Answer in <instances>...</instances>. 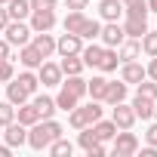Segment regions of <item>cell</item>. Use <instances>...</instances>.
<instances>
[{
	"instance_id": "e0dca14e",
	"label": "cell",
	"mask_w": 157,
	"mask_h": 157,
	"mask_svg": "<svg viewBox=\"0 0 157 157\" xmlns=\"http://www.w3.org/2000/svg\"><path fill=\"white\" fill-rule=\"evenodd\" d=\"M117 56H120V62H136V59L142 56V40H139V37H126V40L117 46Z\"/></svg>"
},
{
	"instance_id": "8d00e7d4",
	"label": "cell",
	"mask_w": 157,
	"mask_h": 157,
	"mask_svg": "<svg viewBox=\"0 0 157 157\" xmlns=\"http://www.w3.org/2000/svg\"><path fill=\"white\" fill-rule=\"evenodd\" d=\"M59 0H31V10H56Z\"/></svg>"
},
{
	"instance_id": "d590c367",
	"label": "cell",
	"mask_w": 157,
	"mask_h": 157,
	"mask_svg": "<svg viewBox=\"0 0 157 157\" xmlns=\"http://www.w3.org/2000/svg\"><path fill=\"white\" fill-rule=\"evenodd\" d=\"M16 77V68H13V59H0V83H10Z\"/></svg>"
},
{
	"instance_id": "f1b7e54d",
	"label": "cell",
	"mask_w": 157,
	"mask_h": 157,
	"mask_svg": "<svg viewBox=\"0 0 157 157\" xmlns=\"http://www.w3.org/2000/svg\"><path fill=\"white\" fill-rule=\"evenodd\" d=\"M59 68H62V74L68 77V74H83V59L80 56H62V62H59Z\"/></svg>"
},
{
	"instance_id": "9a60e30c",
	"label": "cell",
	"mask_w": 157,
	"mask_h": 157,
	"mask_svg": "<svg viewBox=\"0 0 157 157\" xmlns=\"http://www.w3.org/2000/svg\"><path fill=\"white\" fill-rule=\"evenodd\" d=\"M145 65L136 59V62H120V80L123 83H142L145 80Z\"/></svg>"
},
{
	"instance_id": "603a6c76",
	"label": "cell",
	"mask_w": 157,
	"mask_h": 157,
	"mask_svg": "<svg viewBox=\"0 0 157 157\" xmlns=\"http://www.w3.org/2000/svg\"><path fill=\"white\" fill-rule=\"evenodd\" d=\"M16 120H19V123H25V126H34V123L40 120V111L34 108V102H25V105H19V108H16Z\"/></svg>"
},
{
	"instance_id": "836d02e7",
	"label": "cell",
	"mask_w": 157,
	"mask_h": 157,
	"mask_svg": "<svg viewBox=\"0 0 157 157\" xmlns=\"http://www.w3.org/2000/svg\"><path fill=\"white\" fill-rule=\"evenodd\" d=\"M136 86H139V90H136L139 96H145V99H154V102H157V80L145 77V80H142V83H136Z\"/></svg>"
},
{
	"instance_id": "d6a6232c",
	"label": "cell",
	"mask_w": 157,
	"mask_h": 157,
	"mask_svg": "<svg viewBox=\"0 0 157 157\" xmlns=\"http://www.w3.org/2000/svg\"><path fill=\"white\" fill-rule=\"evenodd\" d=\"M139 40H142V52H145V56H157V31L148 28Z\"/></svg>"
},
{
	"instance_id": "ba28073f",
	"label": "cell",
	"mask_w": 157,
	"mask_h": 157,
	"mask_svg": "<svg viewBox=\"0 0 157 157\" xmlns=\"http://www.w3.org/2000/svg\"><path fill=\"white\" fill-rule=\"evenodd\" d=\"M77 145H80L90 157H105V151H108V148H105V142H99V139H96L93 126H83V129H80V136H77Z\"/></svg>"
},
{
	"instance_id": "5bb4252c",
	"label": "cell",
	"mask_w": 157,
	"mask_h": 157,
	"mask_svg": "<svg viewBox=\"0 0 157 157\" xmlns=\"http://www.w3.org/2000/svg\"><path fill=\"white\" fill-rule=\"evenodd\" d=\"M99 37H102V46H120V43L126 40L123 25H117V22H105L102 31H99Z\"/></svg>"
},
{
	"instance_id": "ee69618b",
	"label": "cell",
	"mask_w": 157,
	"mask_h": 157,
	"mask_svg": "<svg viewBox=\"0 0 157 157\" xmlns=\"http://www.w3.org/2000/svg\"><path fill=\"white\" fill-rule=\"evenodd\" d=\"M142 151V157H157V148L154 145H145V148H139Z\"/></svg>"
},
{
	"instance_id": "f546056e",
	"label": "cell",
	"mask_w": 157,
	"mask_h": 157,
	"mask_svg": "<svg viewBox=\"0 0 157 157\" xmlns=\"http://www.w3.org/2000/svg\"><path fill=\"white\" fill-rule=\"evenodd\" d=\"M105 90H108V77H93V80H86V96L102 102L105 99Z\"/></svg>"
},
{
	"instance_id": "2e32d148",
	"label": "cell",
	"mask_w": 157,
	"mask_h": 157,
	"mask_svg": "<svg viewBox=\"0 0 157 157\" xmlns=\"http://www.w3.org/2000/svg\"><path fill=\"white\" fill-rule=\"evenodd\" d=\"M31 46H34L43 59H49V56L56 52V37H52L49 31H37V34L31 37Z\"/></svg>"
},
{
	"instance_id": "c3c4849f",
	"label": "cell",
	"mask_w": 157,
	"mask_h": 157,
	"mask_svg": "<svg viewBox=\"0 0 157 157\" xmlns=\"http://www.w3.org/2000/svg\"><path fill=\"white\" fill-rule=\"evenodd\" d=\"M0 3H3V6H6V3H10V0H0Z\"/></svg>"
},
{
	"instance_id": "cb8c5ba5",
	"label": "cell",
	"mask_w": 157,
	"mask_h": 157,
	"mask_svg": "<svg viewBox=\"0 0 157 157\" xmlns=\"http://www.w3.org/2000/svg\"><path fill=\"white\" fill-rule=\"evenodd\" d=\"M102 52H105V46H99V43H90V46H83V49H80V59H83V65H86V68H99V62H102Z\"/></svg>"
},
{
	"instance_id": "52a82bcc",
	"label": "cell",
	"mask_w": 157,
	"mask_h": 157,
	"mask_svg": "<svg viewBox=\"0 0 157 157\" xmlns=\"http://www.w3.org/2000/svg\"><path fill=\"white\" fill-rule=\"evenodd\" d=\"M3 40L10 43V46H25V43H31V37H34V31H31V25H25L22 19H10V25L3 28Z\"/></svg>"
},
{
	"instance_id": "d6986e66",
	"label": "cell",
	"mask_w": 157,
	"mask_h": 157,
	"mask_svg": "<svg viewBox=\"0 0 157 157\" xmlns=\"http://www.w3.org/2000/svg\"><path fill=\"white\" fill-rule=\"evenodd\" d=\"M28 99H31V93H28V90H25L19 80H16V77H13V80L6 83V102H13V105L19 108V105H25Z\"/></svg>"
},
{
	"instance_id": "ab89813d",
	"label": "cell",
	"mask_w": 157,
	"mask_h": 157,
	"mask_svg": "<svg viewBox=\"0 0 157 157\" xmlns=\"http://www.w3.org/2000/svg\"><path fill=\"white\" fill-rule=\"evenodd\" d=\"M86 3H90V0H65L68 10H86Z\"/></svg>"
},
{
	"instance_id": "484cf974",
	"label": "cell",
	"mask_w": 157,
	"mask_h": 157,
	"mask_svg": "<svg viewBox=\"0 0 157 157\" xmlns=\"http://www.w3.org/2000/svg\"><path fill=\"white\" fill-rule=\"evenodd\" d=\"M117 65H120V56H117V46H105V52H102V62H99V71L111 74V71H117Z\"/></svg>"
},
{
	"instance_id": "277c9868",
	"label": "cell",
	"mask_w": 157,
	"mask_h": 157,
	"mask_svg": "<svg viewBox=\"0 0 157 157\" xmlns=\"http://www.w3.org/2000/svg\"><path fill=\"white\" fill-rule=\"evenodd\" d=\"M102 117V102H90V105H77L74 111H68V123L74 129H83V126H93L96 120Z\"/></svg>"
},
{
	"instance_id": "44dd1931",
	"label": "cell",
	"mask_w": 157,
	"mask_h": 157,
	"mask_svg": "<svg viewBox=\"0 0 157 157\" xmlns=\"http://www.w3.org/2000/svg\"><path fill=\"white\" fill-rule=\"evenodd\" d=\"M19 62H22V68H40V62H43V56L31 46V43H25V46H19Z\"/></svg>"
},
{
	"instance_id": "8992f818",
	"label": "cell",
	"mask_w": 157,
	"mask_h": 157,
	"mask_svg": "<svg viewBox=\"0 0 157 157\" xmlns=\"http://www.w3.org/2000/svg\"><path fill=\"white\" fill-rule=\"evenodd\" d=\"M111 154L114 157H132V154H139V136L129 132V129H117L114 139H111Z\"/></svg>"
},
{
	"instance_id": "74e56055",
	"label": "cell",
	"mask_w": 157,
	"mask_h": 157,
	"mask_svg": "<svg viewBox=\"0 0 157 157\" xmlns=\"http://www.w3.org/2000/svg\"><path fill=\"white\" fill-rule=\"evenodd\" d=\"M145 142H148V145H154V148H157V123H151V126H148V129H145Z\"/></svg>"
},
{
	"instance_id": "1f68e13d",
	"label": "cell",
	"mask_w": 157,
	"mask_h": 157,
	"mask_svg": "<svg viewBox=\"0 0 157 157\" xmlns=\"http://www.w3.org/2000/svg\"><path fill=\"white\" fill-rule=\"evenodd\" d=\"M46 151H49L52 157H71V151H74V145H71L68 139H62V136H59V139H56V142H52V145H49Z\"/></svg>"
},
{
	"instance_id": "681fc988",
	"label": "cell",
	"mask_w": 157,
	"mask_h": 157,
	"mask_svg": "<svg viewBox=\"0 0 157 157\" xmlns=\"http://www.w3.org/2000/svg\"><path fill=\"white\" fill-rule=\"evenodd\" d=\"M0 136H3V132H0Z\"/></svg>"
},
{
	"instance_id": "7a4b0ae2",
	"label": "cell",
	"mask_w": 157,
	"mask_h": 157,
	"mask_svg": "<svg viewBox=\"0 0 157 157\" xmlns=\"http://www.w3.org/2000/svg\"><path fill=\"white\" fill-rule=\"evenodd\" d=\"M62 132H65V129H62V123H59V120L43 117V120H37L34 126H28V145H31L34 151H46V148H49Z\"/></svg>"
},
{
	"instance_id": "d4e9b609",
	"label": "cell",
	"mask_w": 157,
	"mask_h": 157,
	"mask_svg": "<svg viewBox=\"0 0 157 157\" xmlns=\"http://www.w3.org/2000/svg\"><path fill=\"white\" fill-rule=\"evenodd\" d=\"M132 111H136V117L151 120V117H154V99H145V96L136 93V99H132Z\"/></svg>"
},
{
	"instance_id": "60d3db41",
	"label": "cell",
	"mask_w": 157,
	"mask_h": 157,
	"mask_svg": "<svg viewBox=\"0 0 157 157\" xmlns=\"http://www.w3.org/2000/svg\"><path fill=\"white\" fill-rule=\"evenodd\" d=\"M0 59H13V46L6 40H0Z\"/></svg>"
},
{
	"instance_id": "7bdbcfd3",
	"label": "cell",
	"mask_w": 157,
	"mask_h": 157,
	"mask_svg": "<svg viewBox=\"0 0 157 157\" xmlns=\"http://www.w3.org/2000/svg\"><path fill=\"white\" fill-rule=\"evenodd\" d=\"M123 10H132V6H148V0H120Z\"/></svg>"
},
{
	"instance_id": "7c38bea8",
	"label": "cell",
	"mask_w": 157,
	"mask_h": 157,
	"mask_svg": "<svg viewBox=\"0 0 157 157\" xmlns=\"http://www.w3.org/2000/svg\"><path fill=\"white\" fill-rule=\"evenodd\" d=\"M62 77H65V74H62V68H59L56 62H46V59L40 62V68H37V80H40L43 86H59Z\"/></svg>"
},
{
	"instance_id": "e575fe53",
	"label": "cell",
	"mask_w": 157,
	"mask_h": 157,
	"mask_svg": "<svg viewBox=\"0 0 157 157\" xmlns=\"http://www.w3.org/2000/svg\"><path fill=\"white\" fill-rule=\"evenodd\" d=\"M16 120V105L13 102H0V129H3L6 123Z\"/></svg>"
},
{
	"instance_id": "f6af8a7d",
	"label": "cell",
	"mask_w": 157,
	"mask_h": 157,
	"mask_svg": "<svg viewBox=\"0 0 157 157\" xmlns=\"http://www.w3.org/2000/svg\"><path fill=\"white\" fill-rule=\"evenodd\" d=\"M10 154H13V148H10V145H0V157H10Z\"/></svg>"
},
{
	"instance_id": "83f0119b",
	"label": "cell",
	"mask_w": 157,
	"mask_h": 157,
	"mask_svg": "<svg viewBox=\"0 0 157 157\" xmlns=\"http://www.w3.org/2000/svg\"><path fill=\"white\" fill-rule=\"evenodd\" d=\"M6 13H10V19H28L31 16V0H10L6 3Z\"/></svg>"
},
{
	"instance_id": "9c48e42d",
	"label": "cell",
	"mask_w": 157,
	"mask_h": 157,
	"mask_svg": "<svg viewBox=\"0 0 157 157\" xmlns=\"http://www.w3.org/2000/svg\"><path fill=\"white\" fill-rule=\"evenodd\" d=\"M111 120H114V126H117V129H132L139 117H136L132 105H126V102H117V105H111Z\"/></svg>"
},
{
	"instance_id": "f35d334b",
	"label": "cell",
	"mask_w": 157,
	"mask_h": 157,
	"mask_svg": "<svg viewBox=\"0 0 157 157\" xmlns=\"http://www.w3.org/2000/svg\"><path fill=\"white\" fill-rule=\"evenodd\" d=\"M145 74L151 77V80H157V56H151V62L145 65Z\"/></svg>"
},
{
	"instance_id": "3957f363",
	"label": "cell",
	"mask_w": 157,
	"mask_h": 157,
	"mask_svg": "<svg viewBox=\"0 0 157 157\" xmlns=\"http://www.w3.org/2000/svg\"><path fill=\"white\" fill-rule=\"evenodd\" d=\"M62 28H65V31H71V34H77V37H83V40H96V37H99V31H102V22L90 19L83 10H71V13L65 16Z\"/></svg>"
},
{
	"instance_id": "7dc6e473",
	"label": "cell",
	"mask_w": 157,
	"mask_h": 157,
	"mask_svg": "<svg viewBox=\"0 0 157 157\" xmlns=\"http://www.w3.org/2000/svg\"><path fill=\"white\" fill-rule=\"evenodd\" d=\"M154 117H157V102H154Z\"/></svg>"
},
{
	"instance_id": "8fae6325",
	"label": "cell",
	"mask_w": 157,
	"mask_h": 157,
	"mask_svg": "<svg viewBox=\"0 0 157 157\" xmlns=\"http://www.w3.org/2000/svg\"><path fill=\"white\" fill-rule=\"evenodd\" d=\"M3 139H6L10 148H22V145H28V126L19 123V120H13V123L3 126Z\"/></svg>"
},
{
	"instance_id": "bcb514c9",
	"label": "cell",
	"mask_w": 157,
	"mask_h": 157,
	"mask_svg": "<svg viewBox=\"0 0 157 157\" xmlns=\"http://www.w3.org/2000/svg\"><path fill=\"white\" fill-rule=\"evenodd\" d=\"M148 13H157V0H148Z\"/></svg>"
},
{
	"instance_id": "30bf717a",
	"label": "cell",
	"mask_w": 157,
	"mask_h": 157,
	"mask_svg": "<svg viewBox=\"0 0 157 157\" xmlns=\"http://www.w3.org/2000/svg\"><path fill=\"white\" fill-rule=\"evenodd\" d=\"M31 22V31L37 34V31H52L56 28V10H31V16H28Z\"/></svg>"
},
{
	"instance_id": "4dcf8cb0",
	"label": "cell",
	"mask_w": 157,
	"mask_h": 157,
	"mask_svg": "<svg viewBox=\"0 0 157 157\" xmlns=\"http://www.w3.org/2000/svg\"><path fill=\"white\" fill-rule=\"evenodd\" d=\"M16 80H19V83H22V86H25V90H28L31 96H34V93L40 90V80H37V74H34L31 68H25V71H22V74L16 77Z\"/></svg>"
},
{
	"instance_id": "b9f144b4",
	"label": "cell",
	"mask_w": 157,
	"mask_h": 157,
	"mask_svg": "<svg viewBox=\"0 0 157 157\" xmlns=\"http://www.w3.org/2000/svg\"><path fill=\"white\" fill-rule=\"evenodd\" d=\"M6 25H10V13H6V6H3V3H0V31H3Z\"/></svg>"
},
{
	"instance_id": "ffe728a7",
	"label": "cell",
	"mask_w": 157,
	"mask_h": 157,
	"mask_svg": "<svg viewBox=\"0 0 157 157\" xmlns=\"http://www.w3.org/2000/svg\"><path fill=\"white\" fill-rule=\"evenodd\" d=\"M99 16L105 22H117L123 16V3L120 0H99Z\"/></svg>"
},
{
	"instance_id": "4316f807",
	"label": "cell",
	"mask_w": 157,
	"mask_h": 157,
	"mask_svg": "<svg viewBox=\"0 0 157 157\" xmlns=\"http://www.w3.org/2000/svg\"><path fill=\"white\" fill-rule=\"evenodd\" d=\"M93 132H96L99 142H111L114 132H117V126H114V120H102V117H99V120L93 123Z\"/></svg>"
},
{
	"instance_id": "ac0fdd59",
	"label": "cell",
	"mask_w": 157,
	"mask_h": 157,
	"mask_svg": "<svg viewBox=\"0 0 157 157\" xmlns=\"http://www.w3.org/2000/svg\"><path fill=\"white\" fill-rule=\"evenodd\" d=\"M126 93H129V83L123 80H108V90H105V99L108 105H117V102H126Z\"/></svg>"
},
{
	"instance_id": "4fadbf2b",
	"label": "cell",
	"mask_w": 157,
	"mask_h": 157,
	"mask_svg": "<svg viewBox=\"0 0 157 157\" xmlns=\"http://www.w3.org/2000/svg\"><path fill=\"white\" fill-rule=\"evenodd\" d=\"M80 49H83V37H77V34H71V31H65V34L56 40V52H59V56H80Z\"/></svg>"
},
{
	"instance_id": "6da1fadb",
	"label": "cell",
	"mask_w": 157,
	"mask_h": 157,
	"mask_svg": "<svg viewBox=\"0 0 157 157\" xmlns=\"http://www.w3.org/2000/svg\"><path fill=\"white\" fill-rule=\"evenodd\" d=\"M83 96H86V77L83 74H68V77H62V83H59L56 108L59 111H74Z\"/></svg>"
},
{
	"instance_id": "7402d4cb",
	"label": "cell",
	"mask_w": 157,
	"mask_h": 157,
	"mask_svg": "<svg viewBox=\"0 0 157 157\" xmlns=\"http://www.w3.org/2000/svg\"><path fill=\"white\" fill-rule=\"evenodd\" d=\"M31 102H34V108L40 111V120H43V117H56V111H59V108H56V99H49V96H43V93H34Z\"/></svg>"
},
{
	"instance_id": "5b68a950",
	"label": "cell",
	"mask_w": 157,
	"mask_h": 157,
	"mask_svg": "<svg viewBox=\"0 0 157 157\" xmlns=\"http://www.w3.org/2000/svg\"><path fill=\"white\" fill-rule=\"evenodd\" d=\"M123 34L126 37H142L148 31V6H132V10H123Z\"/></svg>"
}]
</instances>
